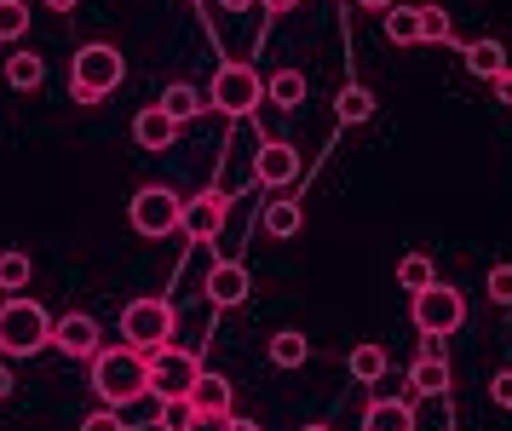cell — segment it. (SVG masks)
<instances>
[{
    "label": "cell",
    "mask_w": 512,
    "mask_h": 431,
    "mask_svg": "<svg viewBox=\"0 0 512 431\" xmlns=\"http://www.w3.org/2000/svg\"><path fill=\"white\" fill-rule=\"evenodd\" d=\"M93 391L104 397V409H133L139 397H150V363L133 345H110L93 357Z\"/></svg>",
    "instance_id": "1"
},
{
    "label": "cell",
    "mask_w": 512,
    "mask_h": 431,
    "mask_svg": "<svg viewBox=\"0 0 512 431\" xmlns=\"http://www.w3.org/2000/svg\"><path fill=\"white\" fill-rule=\"evenodd\" d=\"M121 75H127V64H121L116 46H104V41L81 46L70 64V98L75 104H98V98H110L121 87Z\"/></svg>",
    "instance_id": "2"
},
{
    "label": "cell",
    "mask_w": 512,
    "mask_h": 431,
    "mask_svg": "<svg viewBox=\"0 0 512 431\" xmlns=\"http://www.w3.org/2000/svg\"><path fill=\"white\" fill-rule=\"evenodd\" d=\"M52 345V317L35 299H6L0 305V357H35Z\"/></svg>",
    "instance_id": "3"
},
{
    "label": "cell",
    "mask_w": 512,
    "mask_h": 431,
    "mask_svg": "<svg viewBox=\"0 0 512 431\" xmlns=\"http://www.w3.org/2000/svg\"><path fill=\"white\" fill-rule=\"evenodd\" d=\"M121 340L133 345L139 357H156L162 345H173V305L167 299H133L127 311H121Z\"/></svg>",
    "instance_id": "4"
},
{
    "label": "cell",
    "mask_w": 512,
    "mask_h": 431,
    "mask_svg": "<svg viewBox=\"0 0 512 431\" xmlns=\"http://www.w3.org/2000/svg\"><path fill=\"white\" fill-rule=\"evenodd\" d=\"M409 317H415V328L426 334V340H443V334H455V328L466 322V294L449 288V282H432L426 294L409 299Z\"/></svg>",
    "instance_id": "5"
},
{
    "label": "cell",
    "mask_w": 512,
    "mask_h": 431,
    "mask_svg": "<svg viewBox=\"0 0 512 431\" xmlns=\"http://www.w3.org/2000/svg\"><path fill=\"white\" fill-rule=\"evenodd\" d=\"M127 219H133V230H139V236L162 242V236H173V230H179V219H185V202H179L167 184H144L139 196L127 202Z\"/></svg>",
    "instance_id": "6"
},
{
    "label": "cell",
    "mask_w": 512,
    "mask_h": 431,
    "mask_svg": "<svg viewBox=\"0 0 512 431\" xmlns=\"http://www.w3.org/2000/svg\"><path fill=\"white\" fill-rule=\"evenodd\" d=\"M144 363H150V391H156L162 403L190 397V386L202 380V357H196V351H179V345H162V351L144 357Z\"/></svg>",
    "instance_id": "7"
},
{
    "label": "cell",
    "mask_w": 512,
    "mask_h": 431,
    "mask_svg": "<svg viewBox=\"0 0 512 431\" xmlns=\"http://www.w3.org/2000/svg\"><path fill=\"white\" fill-rule=\"evenodd\" d=\"M208 98H213V110H225V115H254L259 98H265V81L248 64H219Z\"/></svg>",
    "instance_id": "8"
},
{
    "label": "cell",
    "mask_w": 512,
    "mask_h": 431,
    "mask_svg": "<svg viewBox=\"0 0 512 431\" xmlns=\"http://www.w3.org/2000/svg\"><path fill=\"white\" fill-rule=\"evenodd\" d=\"M104 334H98V322L87 317V311H70V317H58L52 322V345L64 351V357H75V363H93L98 351H104Z\"/></svg>",
    "instance_id": "9"
},
{
    "label": "cell",
    "mask_w": 512,
    "mask_h": 431,
    "mask_svg": "<svg viewBox=\"0 0 512 431\" xmlns=\"http://www.w3.org/2000/svg\"><path fill=\"white\" fill-rule=\"evenodd\" d=\"M225 213H231V202H225L219 190H202V196H190V202H185L179 230H185L190 242H213V236L225 230Z\"/></svg>",
    "instance_id": "10"
},
{
    "label": "cell",
    "mask_w": 512,
    "mask_h": 431,
    "mask_svg": "<svg viewBox=\"0 0 512 431\" xmlns=\"http://www.w3.org/2000/svg\"><path fill=\"white\" fill-rule=\"evenodd\" d=\"M294 173H300V150L282 144V138H265L259 156H254V179L271 184V190H282V184H294Z\"/></svg>",
    "instance_id": "11"
},
{
    "label": "cell",
    "mask_w": 512,
    "mask_h": 431,
    "mask_svg": "<svg viewBox=\"0 0 512 431\" xmlns=\"http://www.w3.org/2000/svg\"><path fill=\"white\" fill-rule=\"evenodd\" d=\"M133 144H139V150H167V144H179V121H173L162 104H150V110L133 115Z\"/></svg>",
    "instance_id": "12"
},
{
    "label": "cell",
    "mask_w": 512,
    "mask_h": 431,
    "mask_svg": "<svg viewBox=\"0 0 512 431\" xmlns=\"http://www.w3.org/2000/svg\"><path fill=\"white\" fill-rule=\"evenodd\" d=\"M248 288H254V282H248V271H242L236 259H225V265L208 271V299L219 305V311H236V305L248 299Z\"/></svg>",
    "instance_id": "13"
},
{
    "label": "cell",
    "mask_w": 512,
    "mask_h": 431,
    "mask_svg": "<svg viewBox=\"0 0 512 431\" xmlns=\"http://www.w3.org/2000/svg\"><path fill=\"white\" fill-rule=\"evenodd\" d=\"M185 403H190L196 414H231L236 391H231V380H225V374H208V368H202V380L190 386V397H185Z\"/></svg>",
    "instance_id": "14"
},
{
    "label": "cell",
    "mask_w": 512,
    "mask_h": 431,
    "mask_svg": "<svg viewBox=\"0 0 512 431\" xmlns=\"http://www.w3.org/2000/svg\"><path fill=\"white\" fill-rule=\"evenodd\" d=\"M409 386H415V397H449V363L438 357V345L420 363H409Z\"/></svg>",
    "instance_id": "15"
},
{
    "label": "cell",
    "mask_w": 512,
    "mask_h": 431,
    "mask_svg": "<svg viewBox=\"0 0 512 431\" xmlns=\"http://www.w3.org/2000/svg\"><path fill=\"white\" fill-rule=\"evenodd\" d=\"M363 431H415V403H397V397H374L363 414Z\"/></svg>",
    "instance_id": "16"
},
{
    "label": "cell",
    "mask_w": 512,
    "mask_h": 431,
    "mask_svg": "<svg viewBox=\"0 0 512 431\" xmlns=\"http://www.w3.org/2000/svg\"><path fill=\"white\" fill-rule=\"evenodd\" d=\"M346 374L357 380V386H374L380 374H386V351L374 340H363V345H351V357H346Z\"/></svg>",
    "instance_id": "17"
},
{
    "label": "cell",
    "mask_w": 512,
    "mask_h": 431,
    "mask_svg": "<svg viewBox=\"0 0 512 431\" xmlns=\"http://www.w3.org/2000/svg\"><path fill=\"white\" fill-rule=\"evenodd\" d=\"M432 282H438V271H432V259H426V253H403V259H397V288H403L409 299L426 294Z\"/></svg>",
    "instance_id": "18"
},
{
    "label": "cell",
    "mask_w": 512,
    "mask_h": 431,
    "mask_svg": "<svg viewBox=\"0 0 512 431\" xmlns=\"http://www.w3.org/2000/svg\"><path fill=\"white\" fill-rule=\"evenodd\" d=\"M271 363H277V368H305V363H311V340H305L300 328L271 334Z\"/></svg>",
    "instance_id": "19"
},
{
    "label": "cell",
    "mask_w": 512,
    "mask_h": 431,
    "mask_svg": "<svg viewBox=\"0 0 512 431\" xmlns=\"http://www.w3.org/2000/svg\"><path fill=\"white\" fill-rule=\"evenodd\" d=\"M466 69H472L478 81H495V75L507 69V46L501 41H472L466 46Z\"/></svg>",
    "instance_id": "20"
},
{
    "label": "cell",
    "mask_w": 512,
    "mask_h": 431,
    "mask_svg": "<svg viewBox=\"0 0 512 431\" xmlns=\"http://www.w3.org/2000/svg\"><path fill=\"white\" fill-rule=\"evenodd\" d=\"M156 104H162V110L173 115L179 127H185V121H196V115H202V92L190 87V81H173V87H167L162 98H156Z\"/></svg>",
    "instance_id": "21"
},
{
    "label": "cell",
    "mask_w": 512,
    "mask_h": 431,
    "mask_svg": "<svg viewBox=\"0 0 512 431\" xmlns=\"http://www.w3.org/2000/svg\"><path fill=\"white\" fill-rule=\"evenodd\" d=\"M29 276H35V259L29 253H18V248L0 253V294H24Z\"/></svg>",
    "instance_id": "22"
},
{
    "label": "cell",
    "mask_w": 512,
    "mask_h": 431,
    "mask_svg": "<svg viewBox=\"0 0 512 431\" xmlns=\"http://www.w3.org/2000/svg\"><path fill=\"white\" fill-rule=\"evenodd\" d=\"M334 115H340V127H363L374 115V92L369 87H346L340 98H334Z\"/></svg>",
    "instance_id": "23"
},
{
    "label": "cell",
    "mask_w": 512,
    "mask_h": 431,
    "mask_svg": "<svg viewBox=\"0 0 512 431\" xmlns=\"http://www.w3.org/2000/svg\"><path fill=\"white\" fill-rule=\"evenodd\" d=\"M386 41L392 46L420 41V6H386Z\"/></svg>",
    "instance_id": "24"
},
{
    "label": "cell",
    "mask_w": 512,
    "mask_h": 431,
    "mask_svg": "<svg viewBox=\"0 0 512 431\" xmlns=\"http://www.w3.org/2000/svg\"><path fill=\"white\" fill-rule=\"evenodd\" d=\"M6 81H12L18 92H35L41 81H47V64H41L35 52H12V58H6Z\"/></svg>",
    "instance_id": "25"
},
{
    "label": "cell",
    "mask_w": 512,
    "mask_h": 431,
    "mask_svg": "<svg viewBox=\"0 0 512 431\" xmlns=\"http://www.w3.org/2000/svg\"><path fill=\"white\" fill-rule=\"evenodd\" d=\"M265 92H271V104H277V110H300V104H305V75H300V69H277Z\"/></svg>",
    "instance_id": "26"
},
{
    "label": "cell",
    "mask_w": 512,
    "mask_h": 431,
    "mask_svg": "<svg viewBox=\"0 0 512 431\" xmlns=\"http://www.w3.org/2000/svg\"><path fill=\"white\" fill-rule=\"evenodd\" d=\"M415 431H455L449 397H415Z\"/></svg>",
    "instance_id": "27"
},
{
    "label": "cell",
    "mask_w": 512,
    "mask_h": 431,
    "mask_svg": "<svg viewBox=\"0 0 512 431\" xmlns=\"http://www.w3.org/2000/svg\"><path fill=\"white\" fill-rule=\"evenodd\" d=\"M259 225L271 230V236H300V202H265Z\"/></svg>",
    "instance_id": "28"
},
{
    "label": "cell",
    "mask_w": 512,
    "mask_h": 431,
    "mask_svg": "<svg viewBox=\"0 0 512 431\" xmlns=\"http://www.w3.org/2000/svg\"><path fill=\"white\" fill-rule=\"evenodd\" d=\"M420 41H432V46L455 41V23H449L443 6H420Z\"/></svg>",
    "instance_id": "29"
},
{
    "label": "cell",
    "mask_w": 512,
    "mask_h": 431,
    "mask_svg": "<svg viewBox=\"0 0 512 431\" xmlns=\"http://www.w3.org/2000/svg\"><path fill=\"white\" fill-rule=\"evenodd\" d=\"M29 29V6L24 0H0V41H18Z\"/></svg>",
    "instance_id": "30"
},
{
    "label": "cell",
    "mask_w": 512,
    "mask_h": 431,
    "mask_svg": "<svg viewBox=\"0 0 512 431\" xmlns=\"http://www.w3.org/2000/svg\"><path fill=\"white\" fill-rule=\"evenodd\" d=\"M484 294L495 299V305H512V265H495V271L484 276Z\"/></svg>",
    "instance_id": "31"
},
{
    "label": "cell",
    "mask_w": 512,
    "mask_h": 431,
    "mask_svg": "<svg viewBox=\"0 0 512 431\" xmlns=\"http://www.w3.org/2000/svg\"><path fill=\"white\" fill-rule=\"evenodd\" d=\"M81 431H133V426L121 420V409H98V414H87V420H81Z\"/></svg>",
    "instance_id": "32"
},
{
    "label": "cell",
    "mask_w": 512,
    "mask_h": 431,
    "mask_svg": "<svg viewBox=\"0 0 512 431\" xmlns=\"http://www.w3.org/2000/svg\"><path fill=\"white\" fill-rule=\"evenodd\" d=\"M190 414H196V409H190L185 397H179V403H162V431H185Z\"/></svg>",
    "instance_id": "33"
},
{
    "label": "cell",
    "mask_w": 512,
    "mask_h": 431,
    "mask_svg": "<svg viewBox=\"0 0 512 431\" xmlns=\"http://www.w3.org/2000/svg\"><path fill=\"white\" fill-rule=\"evenodd\" d=\"M489 397H495V409H512V368H501V374L489 380Z\"/></svg>",
    "instance_id": "34"
},
{
    "label": "cell",
    "mask_w": 512,
    "mask_h": 431,
    "mask_svg": "<svg viewBox=\"0 0 512 431\" xmlns=\"http://www.w3.org/2000/svg\"><path fill=\"white\" fill-rule=\"evenodd\" d=\"M185 431H231V414H190Z\"/></svg>",
    "instance_id": "35"
},
{
    "label": "cell",
    "mask_w": 512,
    "mask_h": 431,
    "mask_svg": "<svg viewBox=\"0 0 512 431\" xmlns=\"http://www.w3.org/2000/svg\"><path fill=\"white\" fill-rule=\"evenodd\" d=\"M489 87H495V98H501V104H512V64L501 69V75H495V81H489Z\"/></svg>",
    "instance_id": "36"
},
{
    "label": "cell",
    "mask_w": 512,
    "mask_h": 431,
    "mask_svg": "<svg viewBox=\"0 0 512 431\" xmlns=\"http://www.w3.org/2000/svg\"><path fill=\"white\" fill-rule=\"evenodd\" d=\"M259 6H265L271 18H288V12H294V0H259Z\"/></svg>",
    "instance_id": "37"
},
{
    "label": "cell",
    "mask_w": 512,
    "mask_h": 431,
    "mask_svg": "<svg viewBox=\"0 0 512 431\" xmlns=\"http://www.w3.org/2000/svg\"><path fill=\"white\" fill-rule=\"evenodd\" d=\"M231 431H265L259 420H242V414H231Z\"/></svg>",
    "instance_id": "38"
},
{
    "label": "cell",
    "mask_w": 512,
    "mask_h": 431,
    "mask_svg": "<svg viewBox=\"0 0 512 431\" xmlns=\"http://www.w3.org/2000/svg\"><path fill=\"white\" fill-rule=\"evenodd\" d=\"M6 397H12V374H6V368H0V403H6Z\"/></svg>",
    "instance_id": "39"
},
{
    "label": "cell",
    "mask_w": 512,
    "mask_h": 431,
    "mask_svg": "<svg viewBox=\"0 0 512 431\" xmlns=\"http://www.w3.org/2000/svg\"><path fill=\"white\" fill-rule=\"evenodd\" d=\"M219 6H225V12H248V6H254V0H219Z\"/></svg>",
    "instance_id": "40"
},
{
    "label": "cell",
    "mask_w": 512,
    "mask_h": 431,
    "mask_svg": "<svg viewBox=\"0 0 512 431\" xmlns=\"http://www.w3.org/2000/svg\"><path fill=\"white\" fill-rule=\"evenodd\" d=\"M52 12H75V0H47Z\"/></svg>",
    "instance_id": "41"
},
{
    "label": "cell",
    "mask_w": 512,
    "mask_h": 431,
    "mask_svg": "<svg viewBox=\"0 0 512 431\" xmlns=\"http://www.w3.org/2000/svg\"><path fill=\"white\" fill-rule=\"evenodd\" d=\"M363 6H374V12H386V6H397V0H363Z\"/></svg>",
    "instance_id": "42"
},
{
    "label": "cell",
    "mask_w": 512,
    "mask_h": 431,
    "mask_svg": "<svg viewBox=\"0 0 512 431\" xmlns=\"http://www.w3.org/2000/svg\"><path fill=\"white\" fill-rule=\"evenodd\" d=\"M300 431H328V426H300Z\"/></svg>",
    "instance_id": "43"
}]
</instances>
